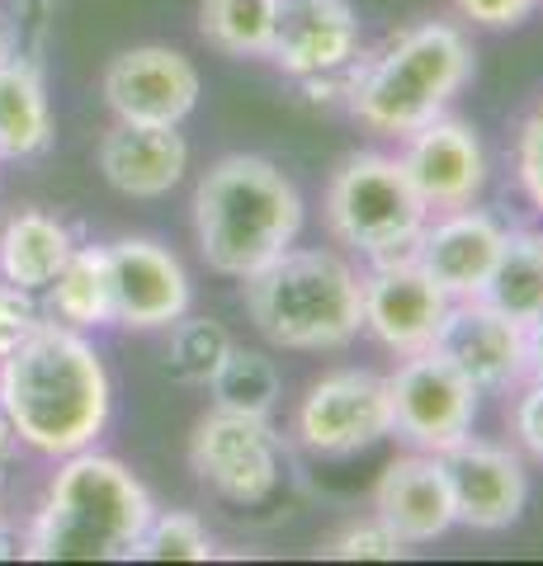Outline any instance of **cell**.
<instances>
[{"label": "cell", "mask_w": 543, "mask_h": 566, "mask_svg": "<svg viewBox=\"0 0 543 566\" xmlns=\"http://www.w3.org/2000/svg\"><path fill=\"white\" fill-rule=\"evenodd\" d=\"M440 468L449 476L453 520L459 524L478 528V534H501V528H511L524 515L530 476H524V463L511 449L463 434L459 444L440 453Z\"/></svg>", "instance_id": "13"}, {"label": "cell", "mask_w": 543, "mask_h": 566, "mask_svg": "<svg viewBox=\"0 0 543 566\" xmlns=\"http://www.w3.org/2000/svg\"><path fill=\"white\" fill-rule=\"evenodd\" d=\"M511 430H515V444L543 463V378H530L524 392L515 397V411H511Z\"/></svg>", "instance_id": "31"}, {"label": "cell", "mask_w": 543, "mask_h": 566, "mask_svg": "<svg viewBox=\"0 0 543 566\" xmlns=\"http://www.w3.org/2000/svg\"><path fill=\"white\" fill-rule=\"evenodd\" d=\"M213 387L218 406L227 411H247V416H270L274 401H279V368L255 349H241L232 345V354L222 359L218 378L208 382Z\"/></svg>", "instance_id": "26"}, {"label": "cell", "mask_w": 543, "mask_h": 566, "mask_svg": "<svg viewBox=\"0 0 543 566\" xmlns=\"http://www.w3.org/2000/svg\"><path fill=\"white\" fill-rule=\"evenodd\" d=\"M478 297H487L497 312H505L520 326L539 322L543 316V232H505L501 255Z\"/></svg>", "instance_id": "23"}, {"label": "cell", "mask_w": 543, "mask_h": 566, "mask_svg": "<svg viewBox=\"0 0 543 566\" xmlns=\"http://www.w3.org/2000/svg\"><path fill=\"white\" fill-rule=\"evenodd\" d=\"M189 170V142L180 128L114 123L100 137V175L124 199H166Z\"/></svg>", "instance_id": "18"}, {"label": "cell", "mask_w": 543, "mask_h": 566, "mask_svg": "<svg viewBox=\"0 0 543 566\" xmlns=\"http://www.w3.org/2000/svg\"><path fill=\"white\" fill-rule=\"evenodd\" d=\"M501 241H505V227L492 212L449 208L445 218L420 227L411 260L440 283L449 297H478L497 255H501Z\"/></svg>", "instance_id": "17"}, {"label": "cell", "mask_w": 543, "mask_h": 566, "mask_svg": "<svg viewBox=\"0 0 543 566\" xmlns=\"http://www.w3.org/2000/svg\"><path fill=\"white\" fill-rule=\"evenodd\" d=\"M39 326H43L39 293H29V289H20V283L0 279V359H6L10 349H20Z\"/></svg>", "instance_id": "29"}, {"label": "cell", "mask_w": 543, "mask_h": 566, "mask_svg": "<svg viewBox=\"0 0 543 566\" xmlns=\"http://www.w3.org/2000/svg\"><path fill=\"white\" fill-rule=\"evenodd\" d=\"M359 293H364V331L393 354L430 349L435 331H440L453 303L440 283L411 260V251L374 260V270L359 274Z\"/></svg>", "instance_id": "10"}, {"label": "cell", "mask_w": 543, "mask_h": 566, "mask_svg": "<svg viewBox=\"0 0 543 566\" xmlns=\"http://www.w3.org/2000/svg\"><path fill=\"white\" fill-rule=\"evenodd\" d=\"M170 345H166V374L185 387H208L218 378L222 359L232 354V335L222 331V322L213 316H180V322H170Z\"/></svg>", "instance_id": "25"}, {"label": "cell", "mask_w": 543, "mask_h": 566, "mask_svg": "<svg viewBox=\"0 0 543 566\" xmlns=\"http://www.w3.org/2000/svg\"><path fill=\"white\" fill-rule=\"evenodd\" d=\"M297 444L317 458H349L374 449L378 439L393 434V406H388V378L369 368H336L307 387L293 416Z\"/></svg>", "instance_id": "7"}, {"label": "cell", "mask_w": 543, "mask_h": 566, "mask_svg": "<svg viewBox=\"0 0 543 566\" xmlns=\"http://www.w3.org/2000/svg\"><path fill=\"white\" fill-rule=\"evenodd\" d=\"M247 283V312L255 331L279 349H345L364 331L359 274L331 251H289L255 270Z\"/></svg>", "instance_id": "5"}, {"label": "cell", "mask_w": 543, "mask_h": 566, "mask_svg": "<svg viewBox=\"0 0 543 566\" xmlns=\"http://www.w3.org/2000/svg\"><path fill=\"white\" fill-rule=\"evenodd\" d=\"M515 175L520 189L539 212H543V95L520 123V142H515Z\"/></svg>", "instance_id": "30"}, {"label": "cell", "mask_w": 543, "mask_h": 566, "mask_svg": "<svg viewBox=\"0 0 543 566\" xmlns=\"http://www.w3.org/2000/svg\"><path fill=\"white\" fill-rule=\"evenodd\" d=\"M393 434H401L420 453H445L472 434L478 420V387L435 349L401 354V368L388 378Z\"/></svg>", "instance_id": "8"}, {"label": "cell", "mask_w": 543, "mask_h": 566, "mask_svg": "<svg viewBox=\"0 0 543 566\" xmlns=\"http://www.w3.org/2000/svg\"><path fill=\"white\" fill-rule=\"evenodd\" d=\"M426 222H430V208L407 180L397 156L359 151L331 175L326 227L355 255L364 260L407 255Z\"/></svg>", "instance_id": "6"}, {"label": "cell", "mask_w": 543, "mask_h": 566, "mask_svg": "<svg viewBox=\"0 0 543 566\" xmlns=\"http://www.w3.org/2000/svg\"><path fill=\"white\" fill-rule=\"evenodd\" d=\"M189 468L222 501L260 505L279 486V434L270 430V416H247V411L213 406L195 424Z\"/></svg>", "instance_id": "9"}, {"label": "cell", "mask_w": 543, "mask_h": 566, "mask_svg": "<svg viewBox=\"0 0 543 566\" xmlns=\"http://www.w3.org/2000/svg\"><path fill=\"white\" fill-rule=\"evenodd\" d=\"M374 510L407 543H435L440 534H449L459 520H453V495H449V476L440 468V453L416 449L388 463V472L374 486Z\"/></svg>", "instance_id": "19"}, {"label": "cell", "mask_w": 543, "mask_h": 566, "mask_svg": "<svg viewBox=\"0 0 543 566\" xmlns=\"http://www.w3.org/2000/svg\"><path fill=\"white\" fill-rule=\"evenodd\" d=\"M104 104L118 123L180 128L199 104V71L185 52L161 43L128 48L104 66Z\"/></svg>", "instance_id": "11"}, {"label": "cell", "mask_w": 543, "mask_h": 566, "mask_svg": "<svg viewBox=\"0 0 543 566\" xmlns=\"http://www.w3.org/2000/svg\"><path fill=\"white\" fill-rule=\"evenodd\" d=\"M114 387L104 359L81 331L43 322L0 359V411L14 439L43 458L91 449L109 424Z\"/></svg>", "instance_id": "1"}, {"label": "cell", "mask_w": 543, "mask_h": 566, "mask_svg": "<svg viewBox=\"0 0 543 566\" xmlns=\"http://www.w3.org/2000/svg\"><path fill=\"white\" fill-rule=\"evenodd\" d=\"M265 57L297 81L345 76L359 57V20L349 0H274Z\"/></svg>", "instance_id": "15"}, {"label": "cell", "mask_w": 543, "mask_h": 566, "mask_svg": "<svg viewBox=\"0 0 543 566\" xmlns=\"http://www.w3.org/2000/svg\"><path fill=\"white\" fill-rule=\"evenodd\" d=\"M199 29L208 48L227 57H265L274 29V0H203Z\"/></svg>", "instance_id": "24"}, {"label": "cell", "mask_w": 543, "mask_h": 566, "mask_svg": "<svg viewBox=\"0 0 543 566\" xmlns=\"http://www.w3.org/2000/svg\"><path fill=\"white\" fill-rule=\"evenodd\" d=\"M133 557H143V562H208L213 557V538H208V528L195 515L170 510V515L147 520Z\"/></svg>", "instance_id": "27"}, {"label": "cell", "mask_w": 543, "mask_h": 566, "mask_svg": "<svg viewBox=\"0 0 543 566\" xmlns=\"http://www.w3.org/2000/svg\"><path fill=\"white\" fill-rule=\"evenodd\" d=\"M430 349L459 368L478 387V397L511 392L524 378V326L497 312L487 297H453Z\"/></svg>", "instance_id": "12"}, {"label": "cell", "mask_w": 543, "mask_h": 566, "mask_svg": "<svg viewBox=\"0 0 543 566\" xmlns=\"http://www.w3.org/2000/svg\"><path fill=\"white\" fill-rule=\"evenodd\" d=\"M416 193L426 199V208H468L478 199V189L487 180V156L478 133L459 118H430L426 128L407 133V151L397 156Z\"/></svg>", "instance_id": "16"}, {"label": "cell", "mask_w": 543, "mask_h": 566, "mask_svg": "<svg viewBox=\"0 0 543 566\" xmlns=\"http://www.w3.org/2000/svg\"><path fill=\"white\" fill-rule=\"evenodd\" d=\"M104 260H109V303L118 326L166 331L189 312V274L161 241L124 237L104 245Z\"/></svg>", "instance_id": "14"}, {"label": "cell", "mask_w": 543, "mask_h": 566, "mask_svg": "<svg viewBox=\"0 0 543 566\" xmlns=\"http://www.w3.org/2000/svg\"><path fill=\"white\" fill-rule=\"evenodd\" d=\"M48 316L72 331H91V326H109L114 322V303H109V260L104 245H76L72 260L58 270V279L48 283Z\"/></svg>", "instance_id": "22"}, {"label": "cell", "mask_w": 543, "mask_h": 566, "mask_svg": "<svg viewBox=\"0 0 543 566\" xmlns=\"http://www.w3.org/2000/svg\"><path fill=\"white\" fill-rule=\"evenodd\" d=\"M463 20L482 24V29H511V24H524L534 14L539 0H453Z\"/></svg>", "instance_id": "32"}, {"label": "cell", "mask_w": 543, "mask_h": 566, "mask_svg": "<svg viewBox=\"0 0 543 566\" xmlns=\"http://www.w3.org/2000/svg\"><path fill=\"white\" fill-rule=\"evenodd\" d=\"M156 515L147 486L95 449L66 453L29 520L20 557L29 562H124Z\"/></svg>", "instance_id": "2"}, {"label": "cell", "mask_w": 543, "mask_h": 566, "mask_svg": "<svg viewBox=\"0 0 543 566\" xmlns=\"http://www.w3.org/2000/svg\"><path fill=\"white\" fill-rule=\"evenodd\" d=\"M407 547L411 543L401 538L397 528H388L374 515L369 524L341 528V534L322 547V557H336V562H397V557H407Z\"/></svg>", "instance_id": "28"}, {"label": "cell", "mask_w": 543, "mask_h": 566, "mask_svg": "<svg viewBox=\"0 0 543 566\" xmlns=\"http://www.w3.org/2000/svg\"><path fill=\"white\" fill-rule=\"evenodd\" d=\"M52 147V104L33 57L0 62V161H29Z\"/></svg>", "instance_id": "20"}, {"label": "cell", "mask_w": 543, "mask_h": 566, "mask_svg": "<svg viewBox=\"0 0 543 566\" xmlns=\"http://www.w3.org/2000/svg\"><path fill=\"white\" fill-rule=\"evenodd\" d=\"M472 76V48L453 24L430 20L378 52L374 62L349 71L345 95L359 123H369L374 133L407 137L426 128L430 118L449 109V99L463 91Z\"/></svg>", "instance_id": "4"}, {"label": "cell", "mask_w": 543, "mask_h": 566, "mask_svg": "<svg viewBox=\"0 0 543 566\" xmlns=\"http://www.w3.org/2000/svg\"><path fill=\"white\" fill-rule=\"evenodd\" d=\"M303 232V193L265 156H222L199 175L195 237L213 274L251 279Z\"/></svg>", "instance_id": "3"}, {"label": "cell", "mask_w": 543, "mask_h": 566, "mask_svg": "<svg viewBox=\"0 0 543 566\" xmlns=\"http://www.w3.org/2000/svg\"><path fill=\"white\" fill-rule=\"evenodd\" d=\"M14 39H20V33H14V20H6V14H0V62L14 57Z\"/></svg>", "instance_id": "35"}, {"label": "cell", "mask_w": 543, "mask_h": 566, "mask_svg": "<svg viewBox=\"0 0 543 566\" xmlns=\"http://www.w3.org/2000/svg\"><path fill=\"white\" fill-rule=\"evenodd\" d=\"M76 241L66 232V222H58L43 208H24L0 227V279L20 283L29 293H43L58 270L72 260Z\"/></svg>", "instance_id": "21"}, {"label": "cell", "mask_w": 543, "mask_h": 566, "mask_svg": "<svg viewBox=\"0 0 543 566\" xmlns=\"http://www.w3.org/2000/svg\"><path fill=\"white\" fill-rule=\"evenodd\" d=\"M524 378H543V316L524 326Z\"/></svg>", "instance_id": "33"}, {"label": "cell", "mask_w": 543, "mask_h": 566, "mask_svg": "<svg viewBox=\"0 0 543 566\" xmlns=\"http://www.w3.org/2000/svg\"><path fill=\"white\" fill-rule=\"evenodd\" d=\"M14 449H20V439H14V430H10V420H6V411H0V476H6V468H10V458H14Z\"/></svg>", "instance_id": "34"}]
</instances>
